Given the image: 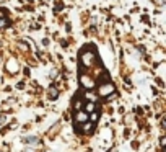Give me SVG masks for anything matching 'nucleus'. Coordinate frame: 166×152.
Instances as JSON below:
<instances>
[{
	"label": "nucleus",
	"instance_id": "f257e3e1",
	"mask_svg": "<svg viewBox=\"0 0 166 152\" xmlns=\"http://www.w3.org/2000/svg\"><path fill=\"white\" fill-rule=\"evenodd\" d=\"M114 83L112 82H106V83H101L98 87V97H109L111 93H114Z\"/></svg>",
	"mask_w": 166,
	"mask_h": 152
},
{
	"label": "nucleus",
	"instance_id": "f03ea898",
	"mask_svg": "<svg viewBox=\"0 0 166 152\" xmlns=\"http://www.w3.org/2000/svg\"><path fill=\"white\" fill-rule=\"evenodd\" d=\"M80 83H82V87L87 88V90H93L94 87H96V82H94L91 77H88L87 74H82V75H80Z\"/></svg>",
	"mask_w": 166,
	"mask_h": 152
},
{
	"label": "nucleus",
	"instance_id": "7ed1b4c3",
	"mask_svg": "<svg viewBox=\"0 0 166 152\" xmlns=\"http://www.w3.org/2000/svg\"><path fill=\"white\" fill-rule=\"evenodd\" d=\"M94 59H96V54L93 53V51H90V53H83L82 54V64L83 65H93L94 64Z\"/></svg>",
	"mask_w": 166,
	"mask_h": 152
},
{
	"label": "nucleus",
	"instance_id": "20e7f679",
	"mask_svg": "<svg viewBox=\"0 0 166 152\" xmlns=\"http://www.w3.org/2000/svg\"><path fill=\"white\" fill-rule=\"evenodd\" d=\"M75 121L80 123V124L87 123V121H88V113H85L83 110H78L77 113H75Z\"/></svg>",
	"mask_w": 166,
	"mask_h": 152
},
{
	"label": "nucleus",
	"instance_id": "39448f33",
	"mask_svg": "<svg viewBox=\"0 0 166 152\" xmlns=\"http://www.w3.org/2000/svg\"><path fill=\"white\" fill-rule=\"evenodd\" d=\"M85 98L88 100V102H91V103H96L98 102V95L91 92V90H87V93H85Z\"/></svg>",
	"mask_w": 166,
	"mask_h": 152
},
{
	"label": "nucleus",
	"instance_id": "423d86ee",
	"mask_svg": "<svg viewBox=\"0 0 166 152\" xmlns=\"http://www.w3.org/2000/svg\"><path fill=\"white\" fill-rule=\"evenodd\" d=\"M94 110H96V105H94V103H91V102H87V103H85V108H83L85 113H88V115H90V113H93Z\"/></svg>",
	"mask_w": 166,
	"mask_h": 152
},
{
	"label": "nucleus",
	"instance_id": "0eeeda50",
	"mask_svg": "<svg viewBox=\"0 0 166 152\" xmlns=\"http://www.w3.org/2000/svg\"><path fill=\"white\" fill-rule=\"evenodd\" d=\"M82 126H83V128H82V131H83V132H91V129H93V123H91V121L83 123Z\"/></svg>",
	"mask_w": 166,
	"mask_h": 152
},
{
	"label": "nucleus",
	"instance_id": "6e6552de",
	"mask_svg": "<svg viewBox=\"0 0 166 152\" xmlns=\"http://www.w3.org/2000/svg\"><path fill=\"white\" fill-rule=\"evenodd\" d=\"M7 69L8 70H12V72H16V69H18V65H16V62L12 59V62H8L7 64Z\"/></svg>",
	"mask_w": 166,
	"mask_h": 152
},
{
	"label": "nucleus",
	"instance_id": "1a4fd4ad",
	"mask_svg": "<svg viewBox=\"0 0 166 152\" xmlns=\"http://www.w3.org/2000/svg\"><path fill=\"white\" fill-rule=\"evenodd\" d=\"M98 118H99V116H98V113H96V111H93V113H90V115H88V120L91 121V123L98 121Z\"/></svg>",
	"mask_w": 166,
	"mask_h": 152
},
{
	"label": "nucleus",
	"instance_id": "9d476101",
	"mask_svg": "<svg viewBox=\"0 0 166 152\" xmlns=\"http://www.w3.org/2000/svg\"><path fill=\"white\" fill-rule=\"evenodd\" d=\"M57 95H59V92L55 88H49V97L51 98H57Z\"/></svg>",
	"mask_w": 166,
	"mask_h": 152
},
{
	"label": "nucleus",
	"instance_id": "9b49d317",
	"mask_svg": "<svg viewBox=\"0 0 166 152\" xmlns=\"http://www.w3.org/2000/svg\"><path fill=\"white\" fill-rule=\"evenodd\" d=\"M7 26V20H3V18H0V28Z\"/></svg>",
	"mask_w": 166,
	"mask_h": 152
}]
</instances>
